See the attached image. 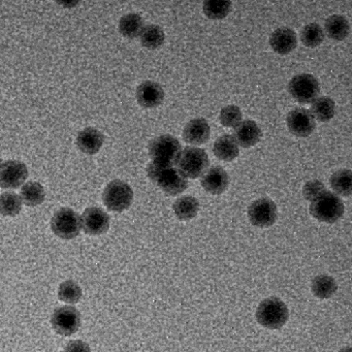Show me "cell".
<instances>
[{"label":"cell","instance_id":"obj_1","mask_svg":"<svg viewBox=\"0 0 352 352\" xmlns=\"http://www.w3.org/2000/svg\"><path fill=\"white\" fill-rule=\"evenodd\" d=\"M147 174L154 184L170 197L181 195L188 187L187 179L182 176L178 168L173 166H164L152 162L148 166Z\"/></svg>","mask_w":352,"mask_h":352},{"label":"cell","instance_id":"obj_2","mask_svg":"<svg viewBox=\"0 0 352 352\" xmlns=\"http://www.w3.org/2000/svg\"><path fill=\"white\" fill-rule=\"evenodd\" d=\"M289 312L283 300L276 296L265 298L256 310V319L261 327L270 329H279L288 320Z\"/></svg>","mask_w":352,"mask_h":352},{"label":"cell","instance_id":"obj_3","mask_svg":"<svg viewBox=\"0 0 352 352\" xmlns=\"http://www.w3.org/2000/svg\"><path fill=\"white\" fill-rule=\"evenodd\" d=\"M344 204L335 193L324 191L311 203L310 213L315 219L324 223H335L344 214Z\"/></svg>","mask_w":352,"mask_h":352},{"label":"cell","instance_id":"obj_4","mask_svg":"<svg viewBox=\"0 0 352 352\" xmlns=\"http://www.w3.org/2000/svg\"><path fill=\"white\" fill-rule=\"evenodd\" d=\"M182 152L180 142L170 135L156 138L149 146V154L152 162L164 166L177 164Z\"/></svg>","mask_w":352,"mask_h":352},{"label":"cell","instance_id":"obj_5","mask_svg":"<svg viewBox=\"0 0 352 352\" xmlns=\"http://www.w3.org/2000/svg\"><path fill=\"white\" fill-rule=\"evenodd\" d=\"M209 156L201 148L187 147L181 152L177 168L185 178L197 179L209 168Z\"/></svg>","mask_w":352,"mask_h":352},{"label":"cell","instance_id":"obj_6","mask_svg":"<svg viewBox=\"0 0 352 352\" xmlns=\"http://www.w3.org/2000/svg\"><path fill=\"white\" fill-rule=\"evenodd\" d=\"M51 228L58 238L73 240L81 232V217L73 209L63 208L53 215Z\"/></svg>","mask_w":352,"mask_h":352},{"label":"cell","instance_id":"obj_7","mask_svg":"<svg viewBox=\"0 0 352 352\" xmlns=\"http://www.w3.org/2000/svg\"><path fill=\"white\" fill-rule=\"evenodd\" d=\"M102 201L110 211L120 213L131 207L133 201V189L123 181H112L104 188Z\"/></svg>","mask_w":352,"mask_h":352},{"label":"cell","instance_id":"obj_8","mask_svg":"<svg viewBox=\"0 0 352 352\" xmlns=\"http://www.w3.org/2000/svg\"><path fill=\"white\" fill-rule=\"evenodd\" d=\"M288 90L296 102L308 104L316 100L320 92V86L316 78L310 74H300L292 78Z\"/></svg>","mask_w":352,"mask_h":352},{"label":"cell","instance_id":"obj_9","mask_svg":"<svg viewBox=\"0 0 352 352\" xmlns=\"http://www.w3.org/2000/svg\"><path fill=\"white\" fill-rule=\"evenodd\" d=\"M51 324L57 333L69 337L81 327V313L73 306L59 307L53 312Z\"/></svg>","mask_w":352,"mask_h":352},{"label":"cell","instance_id":"obj_10","mask_svg":"<svg viewBox=\"0 0 352 352\" xmlns=\"http://www.w3.org/2000/svg\"><path fill=\"white\" fill-rule=\"evenodd\" d=\"M251 223L257 228H269L277 219V207L272 199L263 197L251 204L248 209Z\"/></svg>","mask_w":352,"mask_h":352},{"label":"cell","instance_id":"obj_11","mask_svg":"<svg viewBox=\"0 0 352 352\" xmlns=\"http://www.w3.org/2000/svg\"><path fill=\"white\" fill-rule=\"evenodd\" d=\"M28 177V168L23 162L8 160L0 166V187L15 189L21 186Z\"/></svg>","mask_w":352,"mask_h":352},{"label":"cell","instance_id":"obj_12","mask_svg":"<svg viewBox=\"0 0 352 352\" xmlns=\"http://www.w3.org/2000/svg\"><path fill=\"white\" fill-rule=\"evenodd\" d=\"M81 226L84 232L90 236H100L108 232L110 228V217L104 210L98 207H90L84 211L81 217Z\"/></svg>","mask_w":352,"mask_h":352},{"label":"cell","instance_id":"obj_13","mask_svg":"<svg viewBox=\"0 0 352 352\" xmlns=\"http://www.w3.org/2000/svg\"><path fill=\"white\" fill-rule=\"evenodd\" d=\"M287 126L290 133L296 137L306 138L312 135L316 127L314 117L310 111L306 109L298 108L288 114Z\"/></svg>","mask_w":352,"mask_h":352},{"label":"cell","instance_id":"obj_14","mask_svg":"<svg viewBox=\"0 0 352 352\" xmlns=\"http://www.w3.org/2000/svg\"><path fill=\"white\" fill-rule=\"evenodd\" d=\"M138 102L146 109L160 106L164 100V91L156 82H143L137 89Z\"/></svg>","mask_w":352,"mask_h":352},{"label":"cell","instance_id":"obj_15","mask_svg":"<svg viewBox=\"0 0 352 352\" xmlns=\"http://www.w3.org/2000/svg\"><path fill=\"white\" fill-rule=\"evenodd\" d=\"M228 184H230V177L228 173L220 166L210 168L204 174L201 180V187L211 195H221L226 190Z\"/></svg>","mask_w":352,"mask_h":352},{"label":"cell","instance_id":"obj_16","mask_svg":"<svg viewBox=\"0 0 352 352\" xmlns=\"http://www.w3.org/2000/svg\"><path fill=\"white\" fill-rule=\"evenodd\" d=\"M209 123L206 119L197 118L189 121L183 131V139L191 145L199 146L207 143L210 138Z\"/></svg>","mask_w":352,"mask_h":352},{"label":"cell","instance_id":"obj_17","mask_svg":"<svg viewBox=\"0 0 352 352\" xmlns=\"http://www.w3.org/2000/svg\"><path fill=\"white\" fill-rule=\"evenodd\" d=\"M270 45L278 54H289L298 46V38L290 28H280L272 34Z\"/></svg>","mask_w":352,"mask_h":352},{"label":"cell","instance_id":"obj_18","mask_svg":"<svg viewBox=\"0 0 352 352\" xmlns=\"http://www.w3.org/2000/svg\"><path fill=\"white\" fill-rule=\"evenodd\" d=\"M232 138L238 146L247 149L258 143L261 138V131L255 121L245 120L234 129Z\"/></svg>","mask_w":352,"mask_h":352},{"label":"cell","instance_id":"obj_19","mask_svg":"<svg viewBox=\"0 0 352 352\" xmlns=\"http://www.w3.org/2000/svg\"><path fill=\"white\" fill-rule=\"evenodd\" d=\"M104 135L98 129L88 127L80 131L77 138V146L84 153L94 155L100 151L104 145Z\"/></svg>","mask_w":352,"mask_h":352},{"label":"cell","instance_id":"obj_20","mask_svg":"<svg viewBox=\"0 0 352 352\" xmlns=\"http://www.w3.org/2000/svg\"><path fill=\"white\" fill-rule=\"evenodd\" d=\"M213 151L216 157L223 162H232L240 154L238 144L236 143L232 135H230L218 138L214 143Z\"/></svg>","mask_w":352,"mask_h":352},{"label":"cell","instance_id":"obj_21","mask_svg":"<svg viewBox=\"0 0 352 352\" xmlns=\"http://www.w3.org/2000/svg\"><path fill=\"white\" fill-rule=\"evenodd\" d=\"M175 215L180 220H191L199 214V203L195 197L186 195L180 197L173 205Z\"/></svg>","mask_w":352,"mask_h":352},{"label":"cell","instance_id":"obj_22","mask_svg":"<svg viewBox=\"0 0 352 352\" xmlns=\"http://www.w3.org/2000/svg\"><path fill=\"white\" fill-rule=\"evenodd\" d=\"M325 32L333 41H343L350 32L348 20L342 15H333L325 21Z\"/></svg>","mask_w":352,"mask_h":352},{"label":"cell","instance_id":"obj_23","mask_svg":"<svg viewBox=\"0 0 352 352\" xmlns=\"http://www.w3.org/2000/svg\"><path fill=\"white\" fill-rule=\"evenodd\" d=\"M144 20L139 14H127L119 21V30L125 38H135L144 30Z\"/></svg>","mask_w":352,"mask_h":352},{"label":"cell","instance_id":"obj_24","mask_svg":"<svg viewBox=\"0 0 352 352\" xmlns=\"http://www.w3.org/2000/svg\"><path fill=\"white\" fill-rule=\"evenodd\" d=\"M336 104L331 98L321 96L313 102L311 114L320 122H327L335 116Z\"/></svg>","mask_w":352,"mask_h":352},{"label":"cell","instance_id":"obj_25","mask_svg":"<svg viewBox=\"0 0 352 352\" xmlns=\"http://www.w3.org/2000/svg\"><path fill=\"white\" fill-rule=\"evenodd\" d=\"M337 289V282L331 276L319 275L313 280L312 292L316 298L321 300L331 298Z\"/></svg>","mask_w":352,"mask_h":352},{"label":"cell","instance_id":"obj_26","mask_svg":"<svg viewBox=\"0 0 352 352\" xmlns=\"http://www.w3.org/2000/svg\"><path fill=\"white\" fill-rule=\"evenodd\" d=\"M20 197L28 207H36L44 203L46 193H45L44 187L40 183L32 181L22 187Z\"/></svg>","mask_w":352,"mask_h":352},{"label":"cell","instance_id":"obj_27","mask_svg":"<svg viewBox=\"0 0 352 352\" xmlns=\"http://www.w3.org/2000/svg\"><path fill=\"white\" fill-rule=\"evenodd\" d=\"M140 38H141V44L145 48L155 50V49H158L164 45L166 34L160 26L150 24V25L144 28L141 34H140Z\"/></svg>","mask_w":352,"mask_h":352},{"label":"cell","instance_id":"obj_28","mask_svg":"<svg viewBox=\"0 0 352 352\" xmlns=\"http://www.w3.org/2000/svg\"><path fill=\"white\" fill-rule=\"evenodd\" d=\"M331 188L338 195L349 197L352 193V173L350 170H340L331 175Z\"/></svg>","mask_w":352,"mask_h":352},{"label":"cell","instance_id":"obj_29","mask_svg":"<svg viewBox=\"0 0 352 352\" xmlns=\"http://www.w3.org/2000/svg\"><path fill=\"white\" fill-rule=\"evenodd\" d=\"M22 210V199L17 193L7 191L0 195V214L3 216L19 215Z\"/></svg>","mask_w":352,"mask_h":352},{"label":"cell","instance_id":"obj_30","mask_svg":"<svg viewBox=\"0 0 352 352\" xmlns=\"http://www.w3.org/2000/svg\"><path fill=\"white\" fill-rule=\"evenodd\" d=\"M82 294L81 286L74 280H67L59 285L58 298L61 302L69 305L77 304L81 300Z\"/></svg>","mask_w":352,"mask_h":352},{"label":"cell","instance_id":"obj_31","mask_svg":"<svg viewBox=\"0 0 352 352\" xmlns=\"http://www.w3.org/2000/svg\"><path fill=\"white\" fill-rule=\"evenodd\" d=\"M204 13L209 19H224L232 11L230 1H220V0H208L203 6Z\"/></svg>","mask_w":352,"mask_h":352},{"label":"cell","instance_id":"obj_32","mask_svg":"<svg viewBox=\"0 0 352 352\" xmlns=\"http://www.w3.org/2000/svg\"><path fill=\"white\" fill-rule=\"evenodd\" d=\"M300 40L308 48H315L322 44L324 41V32L318 24H308L300 32Z\"/></svg>","mask_w":352,"mask_h":352},{"label":"cell","instance_id":"obj_33","mask_svg":"<svg viewBox=\"0 0 352 352\" xmlns=\"http://www.w3.org/2000/svg\"><path fill=\"white\" fill-rule=\"evenodd\" d=\"M242 112L239 107L230 104L222 109L220 112L219 120L224 127H234L236 129L242 122Z\"/></svg>","mask_w":352,"mask_h":352},{"label":"cell","instance_id":"obj_34","mask_svg":"<svg viewBox=\"0 0 352 352\" xmlns=\"http://www.w3.org/2000/svg\"><path fill=\"white\" fill-rule=\"evenodd\" d=\"M325 186L321 181H309L302 189V195L309 201H313L324 192Z\"/></svg>","mask_w":352,"mask_h":352},{"label":"cell","instance_id":"obj_35","mask_svg":"<svg viewBox=\"0 0 352 352\" xmlns=\"http://www.w3.org/2000/svg\"><path fill=\"white\" fill-rule=\"evenodd\" d=\"M65 352H91L90 346L82 340H73L67 344Z\"/></svg>","mask_w":352,"mask_h":352},{"label":"cell","instance_id":"obj_36","mask_svg":"<svg viewBox=\"0 0 352 352\" xmlns=\"http://www.w3.org/2000/svg\"><path fill=\"white\" fill-rule=\"evenodd\" d=\"M338 352H351V347H345L343 349L340 350Z\"/></svg>","mask_w":352,"mask_h":352},{"label":"cell","instance_id":"obj_37","mask_svg":"<svg viewBox=\"0 0 352 352\" xmlns=\"http://www.w3.org/2000/svg\"><path fill=\"white\" fill-rule=\"evenodd\" d=\"M0 166H1V158H0Z\"/></svg>","mask_w":352,"mask_h":352}]
</instances>
